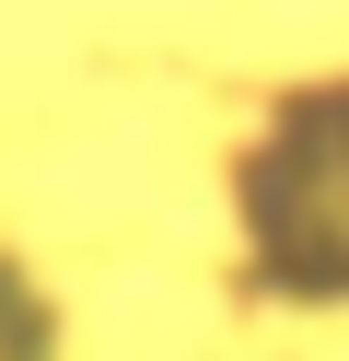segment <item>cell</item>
<instances>
[{"label":"cell","instance_id":"1","mask_svg":"<svg viewBox=\"0 0 349 361\" xmlns=\"http://www.w3.org/2000/svg\"><path fill=\"white\" fill-rule=\"evenodd\" d=\"M268 233L302 280H349V105H291L279 128V164H268Z\"/></svg>","mask_w":349,"mask_h":361}]
</instances>
